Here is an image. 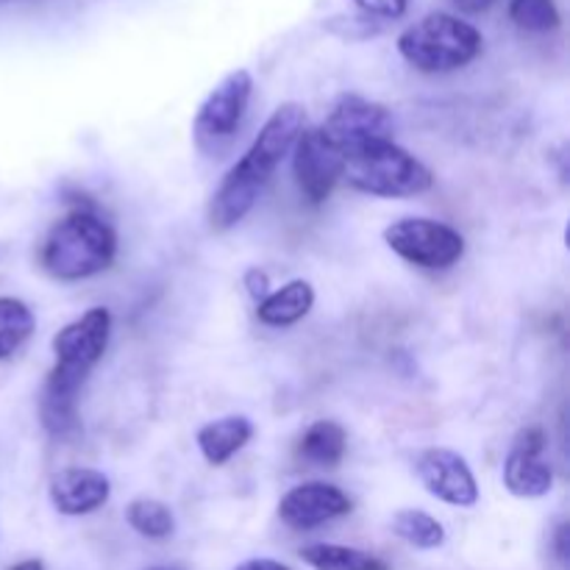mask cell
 I'll list each match as a JSON object with an SVG mask.
<instances>
[{"label":"cell","instance_id":"cell-1","mask_svg":"<svg viewBox=\"0 0 570 570\" xmlns=\"http://www.w3.org/2000/svg\"><path fill=\"white\" fill-rule=\"evenodd\" d=\"M109 337L111 315L104 306L83 312L53 337L56 365L39 395V417L45 432L53 438H67L78 429V393L92 367L104 360Z\"/></svg>","mask_w":570,"mask_h":570},{"label":"cell","instance_id":"cell-2","mask_svg":"<svg viewBox=\"0 0 570 570\" xmlns=\"http://www.w3.org/2000/svg\"><path fill=\"white\" fill-rule=\"evenodd\" d=\"M306 122V111L301 104H282L265 120L262 131L245 150L243 159L226 173L217 193L212 195L209 204V228L215 234L228 232L237 226L259 198L262 187L271 181L276 167L282 165L284 156L293 150L295 139L301 137Z\"/></svg>","mask_w":570,"mask_h":570},{"label":"cell","instance_id":"cell-3","mask_svg":"<svg viewBox=\"0 0 570 570\" xmlns=\"http://www.w3.org/2000/svg\"><path fill=\"white\" fill-rule=\"evenodd\" d=\"M115 256V228L95 212L78 209L50 228L39 248V265L59 282H81L109 271Z\"/></svg>","mask_w":570,"mask_h":570},{"label":"cell","instance_id":"cell-4","mask_svg":"<svg viewBox=\"0 0 570 570\" xmlns=\"http://www.w3.org/2000/svg\"><path fill=\"white\" fill-rule=\"evenodd\" d=\"M343 178L354 189L376 198H412L432 189L434 184L432 170L393 139L345 154Z\"/></svg>","mask_w":570,"mask_h":570},{"label":"cell","instance_id":"cell-5","mask_svg":"<svg viewBox=\"0 0 570 570\" xmlns=\"http://www.w3.org/2000/svg\"><path fill=\"white\" fill-rule=\"evenodd\" d=\"M484 48L476 26L445 11H434L399 37V53L421 72H451L471 65Z\"/></svg>","mask_w":570,"mask_h":570},{"label":"cell","instance_id":"cell-6","mask_svg":"<svg viewBox=\"0 0 570 570\" xmlns=\"http://www.w3.org/2000/svg\"><path fill=\"white\" fill-rule=\"evenodd\" d=\"M384 243L393 254L423 271H445L465 256V237L445 223L429 217H404L384 228Z\"/></svg>","mask_w":570,"mask_h":570},{"label":"cell","instance_id":"cell-7","mask_svg":"<svg viewBox=\"0 0 570 570\" xmlns=\"http://www.w3.org/2000/svg\"><path fill=\"white\" fill-rule=\"evenodd\" d=\"M250 95H254V78L243 67L220 78L217 87L204 98L198 115H195V145L206 154H217L220 148H226L234 134H237L245 111H248Z\"/></svg>","mask_w":570,"mask_h":570},{"label":"cell","instance_id":"cell-8","mask_svg":"<svg viewBox=\"0 0 570 570\" xmlns=\"http://www.w3.org/2000/svg\"><path fill=\"white\" fill-rule=\"evenodd\" d=\"M393 115L387 106L367 100L362 95H343L334 104L332 115L321 126V131L337 145L343 154H351L356 148H365L371 142H384L393 139Z\"/></svg>","mask_w":570,"mask_h":570},{"label":"cell","instance_id":"cell-9","mask_svg":"<svg viewBox=\"0 0 570 570\" xmlns=\"http://www.w3.org/2000/svg\"><path fill=\"white\" fill-rule=\"evenodd\" d=\"M293 148V170L301 193L309 204H323L343 178L345 154L321 131V126L304 128Z\"/></svg>","mask_w":570,"mask_h":570},{"label":"cell","instance_id":"cell-10","mask_svg":"<svg viewBox=\"0 0 570 570\" xmlns=\"http://www.w3.org/2000/svg\"><path fill=\"white\" fill-rule=\"evenodd\" d=\"M421 484L432 499L449 507L471 510L479 504V484L465 456L451 449H426L415 462Z\"/></svg>","mask_w":570,"mask_h":570},{"label":"cell","instance_id":"cell-11","mask_svg":"<svg viewBox=\"0 0 570 570\" xmlns=\"http://www.w3.org/2000/svg\"><path fill=\"white\" fill-rule=\"evenodd\" d=\"M351 510H354V501L348 499V493L326 482H304L278 501V518L284 527L295 532H309V529L348 515Z\"/></svg>","mask_w":570,"mask_h":570},{"label":"cell","instance_id":"cell-12","mask_svg":"<svg viewBox=\"0 0 570 570\" xmlns=\"http://www.w3.org/2000/svg\"><path fill=\"white\" fill-rule=\"evenodd\" d=\"M543 429H523L504 462V488L515 499H543L554 488V471L543 460Z\"/></svg>","mask_w":570,"mask_h":570},{"label":"cell","instance_id":"cell-13","mask_svg":"<svg viewBox=\"0 0 570 570\" xmlns=\"http://www.w3.org/2000/svg\"><path fill=\"white\" fill-rule=\"evenodd\" d=\"M48 495L59 515H92L111 499V482L92 468H65L50 476Z\"/></svg>","mask_w":570,"mask_h":570},{"label":"cell","instance_id":"cell-14","mask_svg":"<svg viewBox=\"0 0 570 570\" xmlns=\"http://www.w3.org/2000/svg\"><path fill=\"white\" fill-rule=\"evenodd\" d=\"M254 438V423L245 415H226L198 429V449L209 465H226Z\"/></svg>","mask_w":570,"mask_h":570},{"label":"cell","instance_id":"cell-15","mask_svg":"<svg viewBox=\"0 0 570 570\" xmlns=\"http://www.w3.org/2000/svg\"><path fill=\"white\" fill-rule=\"evenodd\" d=\"M312 306H315V287L304 278H293L282 289H276V293H271L265 301L256 304V317L265 326L284 328L304 321Z\"/></svg>","mask_w":570,"mask_h":570},{"label":"cell","instance_id":"cell-16","mask_svg":"<svg viewBox=\"0 0 570 570\" xmlns=\"http://www.w3.org/2000/svg\"><path fill=\"white\" fill-rule=\"evenodd\" d=\"M345 429L337 421H315L298 443V456L315 468H337L345 456Z\"/></svg>","mask_w":570,"mask_h":570},{"label":"cell","instance_id":"cell-17","mask_svg":"<svg viewBox=\"0 0 570 570\" xmlns=\"http://www.w3.org/2000/svg\"><path fill=\"white\" fill-rule=\"evenodd\" d=\"M301 560L312 570H390L387 562L371 551L334 543L306 546V549H301Z\"/></svg>","mask_w":570,"mask_h":570},{"label":"cell","instance_id":"cell-18","mask_svg":"<svg viewBox=\"0 0 570 570\" xmlns=\"http://www.w3.org/2000/svg\"><path fill=\"white\" fill-rule=\"evenodd\" d=\"M395 538L421 551H434L445 543V527L423 510H399L393 515Z\"/></svg>","mask_w":570,"mask_h":570},{"label":"cell","instance_id":"cell-19","mask_svg":"<svg viewBox=\"0 0 570 570\" xmlns=\"http://www.w3.org/2000/svg\"><path fill=\"white\" fill-rule=\"evenodd\" d=\"M33 312L20 298H0V362L14 356L33 334Z\"/></svg>","mask_w":570,"mask_h":570},{"label":"cell","instance_id":"cell-20","mask_svg":"<svg viewBox=\"0 0 570 570\" xmlns=\"http://www.w3.org/2000/svg\"><path fill=\"white\" fill-rule=\"evenodd\" d=\"M128 527L148 540H167L176 532V515L165 501L156 499H134L126 507Z\"/></svg>","mask_w":570,"mask_h":570},{"label":"cell","instance_id":"cell-21","mask_svg":"<svg viewBox=\"0 0 570 570\" xmlns=\"http://www.w3.org/2000/svg\"><path fill=\"white\" fill-rule=\"evenodd\" d=\"M510 20L521 31L549 33L560 28V9L554 0H510Z\"/></svg>","mask_w":570,"mask_h":570},{"label":"cell","instance_id":"cell-22","mask_svg":"<svg viewBox=\"0 0 570 570\" xmlns=\"http://www.w3.org/2000/svg\"><path fill=\"white\" fill-rule=\"evenodd\" d=\"M356 9H362L371 17H382V20H399L410 9V0H354Z\"/></svg>","mask_w":570,"mask_h":570},{"label":"cell","instance_id":"cell-23","mask_svg":"<svg viewBox=\"0 0 570 570\" xmlns=\"http://www.w3.org/2000/svg\"><path fill=\"white\" fill-rule=\"evenodd\" d=\"M551 560L557 562V570L570 568V523L560 521L551 532Z\"/></svg>","mask_w":570,"mask_h":570},{"label":"cell","instance_id":"cell-24","mask_svg":"<svg viewBox=\"0 0 570 570\" xmlns=\"http://www.w3.org/2000/svg\"><path fill=\"white\" fill-rule=\"evenodd\" d=\"M245 289H248L250 298L259 304V301H265L267 295H271V278H267L265 271H259V267H250V271H245V278H243Z\"/></svg>","mask_w":570,"mask_h":570},{"label":"cell","instance_id":"cell-25","mask_svg":"<svg viewBox=\"0 0 570 570\" xmlns=\"http://www.w3.org/2000/svg\"><path fill=\"white\" fill-rule=\"evenodd\" d=\"M234 570H293V568H287L284 562L265 560V557H259V560H245L243 566H237Z\"/></svg>","mask_w":570,"mask_h":570},{"label":"cell","instance_id":"cell-26","mask_svg":"<svg viewBox=\"0 0 570 570\" xmlns=\"http://www.w3.org/2000/svg\"><path fill=\"white\" fill-rule=\"evenodd\" d=\"M451 3L460 11H465V14H482V11H488L495 0H451Z\"/></svg>","mask_w":570,"mask_h":570},{"label":"cell","instance_id":"cell-27","mask_svg":"<svg viewBox=\"0 0 570 570\" xmlns=\"http://www.w3.org/2000/svg\"><path fill=\"white\" fill-rule=\"evenodd\" d=\"M9 570H45V566L39 560H22L17 566H11Z\"/></svg>","mask_w":570,"mask_h":570},{"label":"cell","instance_id":"cell-28","mask_svg":"<svg viewBox=\"0 0 570 570\" xmlns=\"http://www.w3.org/2000/svg\"><path fill=\"white\" fill-rule=\"evenodd\" d=\"M154 570H178V568H154Z\"/></svg>","mask_w":570,"mask_h":570}]
</instances>
